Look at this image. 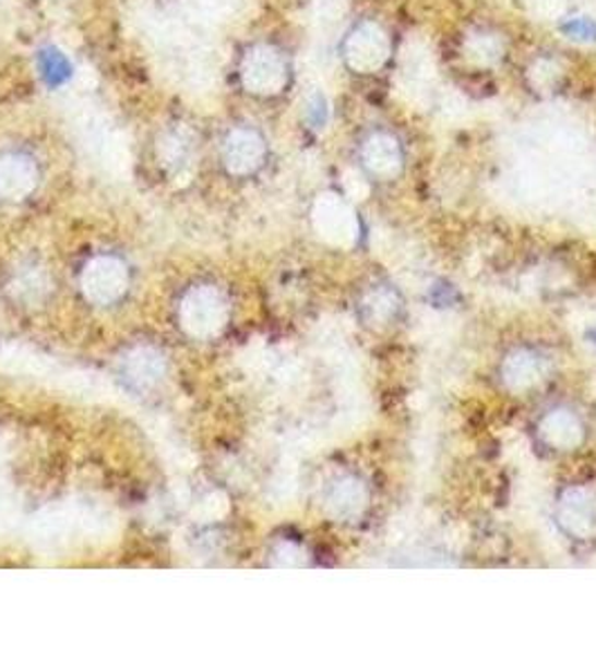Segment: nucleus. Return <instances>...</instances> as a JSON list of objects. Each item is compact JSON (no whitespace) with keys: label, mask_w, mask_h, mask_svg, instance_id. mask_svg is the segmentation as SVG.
<instances>
[{"label":"nucleus","mask_w":596,"mask_h":672,"mask_svg":"<svg viewBox=\"0 0 596 672\" xmlns=\"http://www.w3.org/2000/svg\"><path fill=\"white\" fill-rule=\"evenodd\" d=\"M559 27L574 44H596V21L589 16H570Z\"/></svg>","instance_id":"14"},{"label":"nucleus","mask_w":596,"mask_h":672,"mask_svg":"<svg viewBox=\"0 0 596 672\" xmlns=\"http://www.w3.org/2000/svg\"><path fill=\"white\" fill-rule=\"evenodd\" d=\"M38 182L36 159L21 151H10L0 155V197L23 200Z\"/></svg>","instance_id":"6"},{"label":"nucleus","mask_w":596,"mask_h":672,"mask_svg":"<svg viewBox=\"0 0 596 672\" xmlns=\"http://www.w3.org/2000/svg\"><path fill=\"white\" fill-rule=\"evenodd\" d=\"M245 93L259 99L283 95L291 81V68L285 52L272 44H253L245 50L238 68Z\"/></svg>","instance_id":"1"},{"label":"nucleus","mask_w":596,"mask_h":672,"mask_svg":"<svg viewBox=\"0 0 596 672\" xmlns=\"http://www.w3.org/2000/svg\"><path fill=\"white\" fill-rule=\"evenodd\" d=\"M583 437L585 433L579 415L568 408H557L540 419V440L551 448L572 451L581 446Z\"/></svg>","instance_id":"7"},{"label":"nucleus","mask_w":596,"mask_h":672,"mask_svg":"<svg viewBox=\"0 0 596 672\" xmlns=\"http://www.w3.org/2000/svg\"><path fill=\"white\" fill-rule=\"evenodd\" d=\"M543 359L532 350L511 352L502 363V380L511 391H529L543 380Z\"/></svg>","instance_id":"11"},{"label":"nucleus","mask_w":596,"mask_h":672,"mask_svg":"<svg viewBox=\"0 0 596 672\" xmlns=\"http://www.w3.org/2000/svg\"><path fill=\"white\" fill-rule=\"evenodd\" d=\"M319 223H323V225H319V229L323 231L325 238L338 236V229L344 231V236H353L355 233V229H353V214L348 212V206H344L332 195L321 206Z\"/></svg>","instance_id":"13"},{"label":"nucleus","mask_w":596,"mask_h":672,"mask_svg":"<svg viewBox=\"0 0 596 672\" xmlns=\"http://www.w3.org/2000/svg\"><path fill=\"white\" fill-rule=\"evenodd\" d=\"M368 504V489L359 478H341L332 484L327 493V507L336 518H357L363 514Z\"/></svg>","instance_id":"10"},{"label":"nucleus","mask_w":596,"mask_h":672,"mask_svg":"<svg viewBox=\"0 0 596 672\" xmlns=\"http://www.w3.org/2000/svg\"><path fill=\"white\" fill-rule=\"evenodd\" d=\"M220 159L229 176L249 178L259 173L267 159V140L253 125H236L223 140Z\"/></svg>","instance_id":"3"},{"label":"nucleus","mask_w":596,"mask_h":672,"mask_svg":"<svg viewBox=\"0 0 596 672\" xmlns=\"http://www.w3.org/2000/svg\"><path fill=\"white\" fill-rule=\"evenodd\" d=\"M464 50L472 61L482 63V65H491V63L502 59L504 40H502V36H498L489 29H474L464 40Z\"/></svg>","instance_id":"12"},{"label":"nucleus","mask_w":596,"mask_h":672,"mask_svg":"<svg viewBox=\"0 0 596 672\" xmlns=\"http://www.w3.org/2000/svg\"><path fill=\"white\" fill-rule=\"evenodd\" d=\"M83 285L95 301H110L126 287V267L115 259H97L85 269Z\"/></svg>","instance_id":"8"},{"label":"nucleus","mask_w":596,"mask_h":672,"mask_svg":"<svg viewBox=\"0 0 596 672\" xmlns=\"http://www.w3.org/2000/svg\"><path fill=\"white\" fill-rule=\"evenodd\" d=\"M561 529L579 540L596 536V491L589 487H572L563 491L559 502Z\"/></svg>","instance_id":"5"},{"label":"nucleus","mask_w":596,"mask_h":672,"mask_svg":"<svg viewBox=\"0 0 596 672\" xmlns=\"http://www.w3.org/2000/svg\"><path fill=\"white\" fill-rule=\"evenodd\" d=\"M306 117H308V123H312L314 129H321V125L327 121V101L323 99V95L317 93L308 99Z\"/></svg>","instance_id":"15"},{"label":"nucleus","mask_w":596,"mask_h":672,"mask_svg":"<svg viewBox=\"0 0 596 672\" xmlns=\"http://www.w3.org/2000/svg\"><path fill=\"white\" fill-rule=\"evenodd\" d=\"M341 57L355 74H377L393 57V38L381 23L366 19L350 27L341 46Z\"/></svg>","instance_id":"2"},{"label":"nucleus","mask_w":596,"mask_h":672,"mask_svg":"<svg viewBox=\"0 0 596 672\" xmlns=\"http://www.w3.org/2000/svg\"><path fill=\"white\" fill-rule=\"evenodd\" d=\"M225 308L216 291L202 289L193 291L191 299L184 303V321L193 334H208L223 325Z\"/></svg>","instance_id":"9"},{"label":"nucleus","mask_w":596,"mask_h":672,"mask_svg":"<svg viewBox=\"0 0 596 672\" xmlns=\"http://www.w3.org/2000/svg\"><path fill=\"white\" fill-rule=\"evenodd\" d=\"M359 159L361 166L366 168V173L391 182L402 176L404 171V148L397 135L389 131H372L363 137L361 148H359Z\"/></svg>","instance_id":"4"}]
</instances>
